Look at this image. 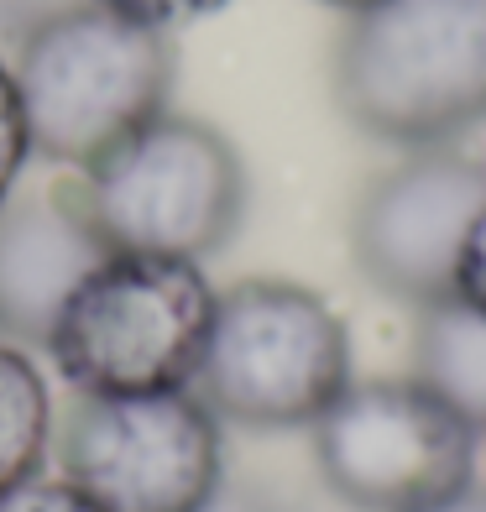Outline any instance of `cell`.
Listing matches in <instances>:
<instances>
[{
	"label": "cell",
	"mask_w": 486,
	"mask_h": 512,
	"mask_svg": "<svg viewBox=\"0 0 486 512\" xmlns=\"http://www.w3.org/2000/svg\"><path fill=\"white\" fill-rule=\"evenodd\" d=\"M105 256L74 194L11 199L0 209V340L48 345L68 293Z\"/></svg>",
	"instance_id": "cell-9"
},
{
	"label": "cell",
	"mask_w": 486,
	"mask_h": 512,
	"mask_svg": "<svg viewBox=\"0 0 486 512\" xmlns=\"http://www.w3.org/2000/svg\"><path fill=\"white\" fill-rule=\"evenodd\" d=\"M455 298L466 309L486 314V204L481 215L466 230V246H460V262H455Z\"/></svg>",
	"instance_id": "cell-15"
},
{
	"label": "cell",
	"mask_w": 486,
	"mask_h": 512,
	"mask_svg": "<svg viewBox=\"0 0 486 512\" xmlns=\"http://www.w3.org/2000/svg\"><path fill=\"white\" fill-rule=\"evenodd\" d=\"M0 512H105L89 492H79L68 476H27L11 492H0Z\"/></svg>",
	"instance_id": "cell-13"
},
{
	"label": "cell",
	"mask_w": 486,
	"mask_h": 512,
	"mask_svg": "<svg viewBox=\"0 0 486 512\" xmlns=\"http://www.w3.org/2000/svg\"><path fill=\"white\" fill-rule=\"evenodd\" d=\"M220 293L199 262L110 251L68 293L48 335L58 377L79 398H136L189 387Z\"/></svg>",
	"instance_id": "cell-3"
},
{
	"label": "cell",
	"mask_w": 486,
	"mask_h": 512,
	"mask_svg": "<svg viewBox=\"0 0 486 512\" xmlns=\"http://www.w3.org/2000/svg\"><path fill=\"white\" fill-rule=\"evenodd\" d=\"M53 445V392L16 340H0V492L42 471Z\"/></svg>",
	"instance_id": "cell-11"
},
{
	"label": "cell",
	"mask_w": 486,
	"mask_h": 512,
	"mask_svg": "<svg viewBox=\"0 0 486 512\" xmlns=\"http://www.w3.org/2000/svg\"><path fill=\"white\" fill-rule=\"evenodd\" d=\"M89 6L115 11L126 21H142V27H157V32H173V27H189V21L225 11L230 0H89Z\"/></svg>",
	"instance_id": "cell-14"
},
{
	"label": "cell",
	"mask_w": 486,
	"mask_h": 512,
	"mask_svg": "<svg viewBox=\"0 0 486 512\" xmlns=\"http://www.w3.org/2000/svg\"><path fill=\"white\" fill-rule=\"evenodd\" d=\"M32 157V131H27V110H21V89L11 63L0 58V209L11 204L16 194V178Z\"/></svg>",
	"instance_id": "cell-12"
},
{
	"label": "cell",
	"mask_w": 486,
	"mask_h": 512,
	"mask_svg": "<svg viewBox=\"0 0 486 512\" xmlns=\"http://www.w3.org/2000/svg\"><path fill=\"white\" fill-rule=\"evenodd\" d=\"M419 382L486 439V314L460 298L429 304L419 319Z\"/></svg>",
	"instance_id": "cell-10"
},
{
	"label": "cell",
	"mask_w": 486,
	"mask_h": 512,
	"mask_svg": "<svg viewBox=\"0 0 486 512\" xmlns=\"http://www.w3.org/2000/svg\"><path fill=\"white\" fill-rule=\"evenodd\" d=\"M199 512H283V507H277L272 497H262V492H251V486H225L220 481V492Z\"/></svg>",
	"instance_id": "cell-17"
},
{
	"label": "cell",
	"mask_w": 486,
	"mask_h": 512,
	"mask_svg": "<svg viewBox=\"0 0 486 512\" xmlns=\"http://www.w3.org/2000/svg\"><path fill=\"white\" fill-rule=\"evenodd\" d=\"M68 6H79V0H0V37L21 42L27 32H37L42 21H53Z\"/></svg>",
	"instance_id": "cell-16"
},
{
	"label": "cell",
	"mask_w": 486,
	"mask_h": 512,
	"mask_svg": "<svg viewBox=\"0 0 486 512\" xmlns=\"http://www.w3.org/2000/svg\"><path fill=\"white\" fill-rule=\"evenodd\" d=\"M63 471L105 512H199L225 481L220 418L194 387L79 398Z\"/></svg>",
	"instance_id": "cell-7"
},
{
	"label": "cell",
	"mask_w": 486,
	"mask_h": 512,
	"mask_svg": "<svg viewBox=\"0 0 486 512\" xmlns=\"http://www.w3.org/2000/svg\"><path fill=\"white\" fill-rule=\"evenodd\" d=\"M324 6H335V11H345V16H361V11L382 6V0H324Z\"/></svg>",
	"instance_id": "cell-19"
},
{
	"label": "cell",
	"mask_w": 486,
	"mask_h": 512,
	"mask_svg": "<svg viewBox=\"0 0 486 512\" xmlns=\"http://www.w3.org/2000/svg\"><path fill=\"white\" fill-rule=\"evenodd\" d=\"M486 204V162L424 147L382 173L356 204V267L403 304L455 298V262Z\"/></svg>",
	"instance_id": "cell-8"
},
{
	"label": "cell",
	"mask_w": 486,
	"mask_h": 512,
	"mask_svg": "<svg viewBox=\"0 0 486 512\" xmlns=\"http://www.w3.org/2000/svg\"><path fill=\"white\" fill-rule=\"evenodd\" d=\"M11 74L32 152L84 173L168 110L178 53L168 32L79 0L16 42Z\"/></svg>",
	"instance_id": "cell-2"
},
{
	"label": "cell",
	"mask_w": 486,
	"mask_h": 512,
	"mask_svg": "<svg viewBox=\"0 0 486 512\" xmlns=\"http://www.w3.org/2000/svg\"><path fill=\"white\" fill-rule=\"evenodd\" d=\"M74 199L105 251L204 262L246 220V168L215 126L162 110L89 162Z\"/></svg>",
	"instance_id": "cell-5"
},
{
	"label": "cell",
	"mask_w": 486,
	"mask_h": 512,
	"mask_svg": "<svg viewBox=\"0 0 486 512\" xmlns=\"http://www.w3.org/2000/svg\"><path fill=\"white\" fill-rule=\"evenodd\" d=\"M189 387L220 424L314 429L351 387V335L314 288L251 277L220 293Z\"/></svg>",
	"instance_id": "cell-4"
},
{
	"label": "cell",
	"mask_w": 486,
	"mask_h": 512,
	"mask_svg": "<svg viewBox=\"0 0 486 512\" xmlns=\"http://www.w3.org/2000/svg\"><path fill=\"white\" fill-rule=\"evenodd\" d=\"M434 512H486V486L476 481V486H466L460 497H450L445 507H434Z\"/></svg>",
	"instance_id": "cell-18"
},
{
	"label": "cell",
	"mask_w": 486,
	"mask_h": 512,
	"mask_svg": "<svg viewBox=\"0 0 486 512\" xmlns=\"http://www.w3.org/2000/svg\"><path fill=\"white\" fill-rule=\"evenodd\" d=\"M324 486L356 512H434L481 471V434L413 382H351L314 424Z\"/></svg>",
	"instance_id": "cell-6"
},
{
	"label": "cell",
	"mask_w": 486,
	"mask_h": 512,
	"mask_svg": "<svg viewBox=\"0 0 486 512\" xmlns=\"http://www.w3.org/2000/svg\"><path fill=\"white\" fill-rule=\"evenodd\" d=\"M335 100L366 136L408 152L486 121V0H382L335 48Z\"/></svg>",
	"instance_id": "cell-1"
}]
</instances>
